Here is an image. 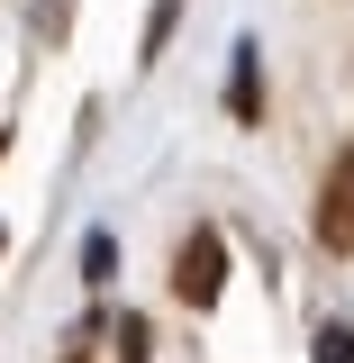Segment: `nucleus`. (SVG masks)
<instances>
[{
	"mask_svg": "<svg viewBox=\"0 0 354 363\" xmlns=\"http://www.w3.org/2000/svg\"><path fill=\"white\" fill-rule=\"evenodd\" d=\"M219 291H227V236L219 227H191L182 255H173V300L182 309H209Z\"/></svg>",
	"mask_w": 354,
	"mask_h": 363,
	"instance_id": "f257e3e1",
	"label": "nucleus"
},
{
	"mask_svg": "<svg viewBox=\"0 0 354 363\" xmlns=\"http://www.w3.org/2000/svg\"><path fill=\"white\" fill-rule=\"evenodd\" d=\"M309 227H318L327 255H354V145L327 164V182H318V218H309Z\"/></svg>",
	"mask_w": 354,
	"mask_h": 363,
	"instance_id": "f03ea898",
	"label": "nucleus"
},
{
	"mask_svg": "<svg viewBox=\"0 0 354 363\" xmlns=\"http://www.w3.org/2000/svg\"><path fill=\"white\" fill-rule=\"evenodd\" d=\"M227 109L255 128L264 118V82H255V45H236V64H227Z\"/></svg>",
	"mask_w": 354,
	"mask_h": 363,
	"instance_id": "7ed1b4c3",
	"label": "nucleus"
},
{
	"mask_svg": "<svg viewBox=\"0 0 354 363\" xmlns=\"http://www.w3.org/2000/svg\"><path fill=\"white\" fill-rule=\"evenodd\" d=\"M318 363H354V327H345V318L318 327Z\"/></svg>",
	"mask_w": 354,
	"mask_h": 363,
	"instance_id": "20e7f679",
	"label": "nucleus"
},
{
	"mask_svg": "<svg viewBox=\"0 0 354 363\" xmlns=\"http://www.w3.org/2000/svg\"><path fill=\"white\" fill-rule=\"evenodd\" d=\"M82 272H91V281H109V272H118V245H109V236H82Z\"/></svg>",
	"mask_w": 354,
	"mask_h": 363,
	"instance_id": "39448f33",
	"label": "nucleus"
},
{
	"mask_svg": "<svg viewBox=\"0 0 354 363\" xmlns=\"http://www.w3.org/2000/svg\"><path fill=\"white\" fill-rule=\"evenodd\" d=\"M145 345H155V336H145V318H118V363H145Z\"/></svg>",
	"mask_w": 354,
	"mask_h": 363,
	"instance_id": "423d86ee",
	"label": "nucleus"
},
{
	"mask_svg": "<svg viewBox=\"0 0 354 363\" xmlns=\"http://www.w3.org/2000/svg\"><path fill=\"white\" fill-rule=\"evenodd\" d=\"M173 9H182V0H155V18H145V55H155V45L173 37Z\"/></svg>",
	"mask_w": 354,
	"mask_h": 363,
	"instance_id": "0eeeda50",
	"label": "nucleus"
}]
</instances>
